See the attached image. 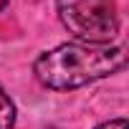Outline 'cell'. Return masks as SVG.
<instances>
[{
  "label": "cell",
  "instance_id": "5",
  "mask_svg": "<svg viewBox=\"0 0 129 129\" xmlns=\"http://www.w3.org/2000/svg\"><path fill=\"white\" fill-rule=\"evenodd\" d=\"M8 8V0H0V10H5Z\"/></svg>",
  "mask_w": 129,
  "mask_h": 129
},
{
  "label": "cell",
  "instance_id": "4",
  "mask_svg": "<svg viewBox=\"0 0 129 129\" xmlns=\"http://www.w3.org/2000/svg\"><path fill=\"white\" fill-rule=\"evenodd\" d=\"M96 129H129V124H126V119H111V121L99 124Z\"/></svg>",
  "mask_w": 129,
  "mask_h": 129
},
{
  "label": "cell",
  "instance_id": "2",
  "mask_svg": "<svg viewBox=\"0 0 129 129\" xmlns=\"http://www.w3.org/2000/svg\"><path fill=\"white\" fill-rule=\"evenodd\" d=\"M58 18L79 43L109 46L119 33L114 0H56Z\"/></svg>",
  "mask_w": 129,
  "mask_h": 129
},
{
  "label": "cell",
  "instance_id": "1",
  "mask_svg": "<svg viewBox=\"0 0 129 129\" xmlns=\"http://www.w3.org/2000/svg\"><path fill=\"white\" fill-rule=\"evenodd\" d=\"M126 66V53L111 46L91 43H61L33 61L38 84L53 91H69L99 79L114 76Z\"/></svg>",
  "mask_w": 129,
  "mask_h": 129
},
{
  "label": "cell",
  "instance_id": "3",
  "mask_svg": "<svg viewBox=\"0 0 129 129\" xmlns=\"http://www.w3.org/2000/svg\"><path fill=\"white\" fill-rule=\"evenodd\" d=\"M13 126H15V104L0 84V129H13Z\"/></svg>",
  "mask_w": 129,
  "mask_h": 129
}]
</instances>
